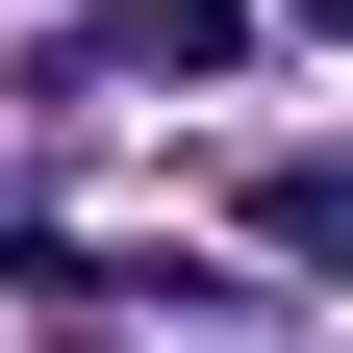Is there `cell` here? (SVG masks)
I'll return each mask as SVG.
<instances>
[{
	"instance_id": "obj_1",
	"label": "cell",
	"mask_w": 353,
	"mask_h": 353,
	"mask_svg": "<svg viewBox=\"0 0 353 353\" xmlns=\"http://www.w3.org/2000/svg\"><path fill=\"white\" fill-rule=\"evenodd\" d=\"M228 51H252V0H101V26H51L26 76H51V101H101V76H228Z\"/></svg>"
},
{
	"instance_id": "obj_2",
	"label": "cell",
	"mask_w": 353,
	"mask_h": 353,
	"mask_svg": "<svg viewBox=\"0 0 353 353\" xmlns=\"http://www.w3.org/2000/svg\"><path fill=\"white\" fill-rule=\"evenodd\" d=\"M278 252H303V278H353V176H278Z\"/></svg>"
}]
</instances>
